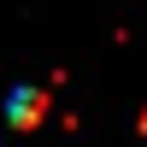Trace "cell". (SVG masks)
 Returning a JSON list of instances; mask_svg holds the SVG:
<instances>
[{"label":"cell","instance_id":"2","mask_svg":"<svg viewBox=\"0 0 147 147\" xmlns=\"http://www.w3.org/2000/svg\"><path fill=\"white\" fill-rule=\"evenodd\" d=\"M141 136H147V118H141Z\"/></svg>","mask_w":147,"mask_h":147},{"label":"cell","instance_id":"1","mask_svg":"<svg viewBox=\"0 0 147 147\" xmlns=\"http://www.w3.org/2000/svg\"><path fill=\"white\" fill-rule=\"evenodd\" d=\"M6 112H12V124H18V129H30V124H41L47 94H41V88H18V94L6 100Z\"/></svg>","mask_w":147,"mask_h":147}]
</instances>
